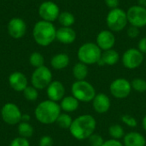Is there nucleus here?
<instances>
[{"label": "nucleus", "instance_id": "1", "mask_svg": "<svg viewBox=\"0 0 146 146\" xmlns=\"http://www.w3.org/2000/svg\"><path fill=\"white\" fill-rule=\"evenodd\" d=\"M97 127L96 119L91 115H81L73 120L69 127L71 135L77 140H85L95 133Z\"/></svg>", "mask_w": 146, "mask_h": 146}, {"label": "nucleus", "instance_id": "2", "mask_svg": "<svg viewBox=\"0 0 146 146\" xmlns=\"http://www.w3.org/2000/svg\"><path fill=\"white\" fill-rule=\"evenodd\" d=\"M60 104L50 99L39 103L35 109V117L42 124L49 125L55 123L61 112Z\"/></svg>", "mask_w": 146, "mask_h": 146}, {"label": "nucleus", "instance_id": "3", "mask_svg": "<svg viewBox=\"0 0 146 146\" xmlns=\"http://www.w3.org/2000/svg\"><path fill=\"white\" fill-rule=\"evenodd\" d=\"M56 29L52 22L38 21L33 27V37L34 41L40 46H48L56 39Z\"/></svg>", "mask_w": 146, "mask_h": 146}, {"label": "nucleus", "instance_id": "4", "mask_svg": "<svg viewBox=\"0 0 146 146\" xmlns=\"http://www.w3.org/2000/svg\"><path fill=\"white\" fill-rule=\"evenodd\" d=\"M102 50L96 43L87 42L80 46L77 56L80 62L88 65L98 64L102 56Z\"/></svg>", "mask_w": 146, "mask_h": 146}, {"label": "nucleus", "instance_id": "5", "mask_svg": "<svg viewBox=\"0 0 146 146\" xmlns=\"http://www.w3.org/2000/svg\"><path fill=\"white\" fill-rule=\"evenodd\" d=\"M72 96H74L79 102L90 103L96 96V90L87 80H76L71 86Z\"/></svg>", "mask_w": 146, "mask_h": 146}, {"label": "nucleus", "instance_id": "6", "mask_svg": "<svg viewBox=\"0 0 146 146\" xmlns=\"http://www.w3.org/2000/svg\"><path fill=\"white\" fill-rule=\"evenodd\" d=\"M128 23L127 12L121 8L110 9L106 16V24L111 32H121L124 30Z\"/></svg>", "mask_w": 146, "mask_h": 146}, {"label": "nucleus", "instance_id": "7", "mask_svg": "<svg viewBox=\"0 0 146 146\" xmlns=\"http://www.w3.org/2000/svg\"><path fill=\"white\" fill-rule=\"evenodd\" d=\"M52 82V73L46 66L35 68L31 76V83L38 90H43Z\"/></svg>", "mask_w": 146, "mask_h": 146}, {"label": "nucleus", "instance_id": "8", "mask_svg": "<svg viewBox=\"0 0 146 146\" xmlns=\"http://www.w3.org/2000/svg\"><path fill=\"white\" fill-rule=\"evenodd\" d=\"M131 81L125 78H117L110 85V92L115 98L125 99L132 92Z\"/></svg>", "mask_w": 146, "mask_h": 146}, {"label": "nucleus", "instance_id": "9", "mask_svg": "<svg viewBox=\"0 0 146 146\" xmlns=\"http://www.w3.org/2000/svg\"><path fill=\"white\" fill-rule=\"evenodd\" d=\"M144 59V54L138 48H130L123 53L121 62L127 69H136L142 65Z\"/></svg>", "mask_w": 146, "mask_h": 146}, {"label": "nucleus", "instance_id": "10", "mask_svg": "<svg viewBox=\"0 0 146 146\" xmlns=\"http://www.w3.org/2000/svg\"><path fill=\"white\" fill-rule=\"evenodd\" d=\"M22 113L19 107L13 103L5 104L1 110L3 121L9 125H18L21 121Z\"/></svg>", "mask_w": 146, "mask_h": 146}, {"label": "nucleus", "instance_id": "11", "mask_svg": "<svg viewBox=\"0 0 146 146\" xmlns=\"http://www.w3.org/2000/svg\"><path fill=\"white\" fill-rule=\"evenodd\" d=\"M128 23L131 26L141 28L146 26V8L138 4L131 6L127 11Z\"/></svg>", "mask_w": 146, "mask_h": 146}, {"label": "nucleus", "instance_id": "12", "mask_svg": "<svg viewBox=\"0 0 146 146\" xmlns=\"http://www.w3.org/2000/svg\"><path fill=\"white\" fill-rule=\"evenodd\" d=\"M58 5L52 1L43 2L38 7V15L43 21L53 22L58 19L60 15Z\"/></svg>", "mask_w": 146, "mask_h": 146}, {"label": "nucleus", "instance_id": "13", "mask_svg": "<svg viewBox=\"0 0 146 146\" xmlns=\"http://www.w3.org/2000/svg\"><path fill=\"white\" fill-rule=\"evenodd\" d=\"M7 30L9 35L15 39L22 38L27 31V24L23 19L19 17H14L9 20Z\"/></svg>", "mask_w": 146, "mask_h": 146}, {"label": "nucleus", "instance_id": "14", "mask_svg": "<svg viewBox=\"0 0 146 146\" xmlns=\"http://www.w3.org/2000/svg\"><path fill=\"white\" fill-rule=\"evenodd\" d=\"M96 44L102 50V51L113 49L115 44V34L110 30H102L97 35Z\"/></svg>", "mask_w": 146, "mask_h": 146}, {"label": "nucleus", "instance_id": "15", "mask_svg": "<svg viewBox=\"0 0 146 146\" xmlns=\"http://www.w3.org/2000/svg\"><path fill=\"white\" fill-rule=\"evenodd\" d=\"M92 104L94 111L99 115L106 114L111 107L110 98L105 93L96 94L95 98L92 101Z\"/></svg>", "mask_w": 146, "mask_h": 146}, {"label": "nucleus", "instance_id": "16", "mask_svg": "<svg viewBox=\"0 0 146 146\" xmlns=\"http://www.w3.org/2000/svg\"><path fill=\"white\" fill-rule=\"evenodd\" d=\"M65 87L64 85L58 80H52V82L47 86L46 93L50 100L54 102H59L65 97Z\"/></svg>", "mask_w": 146, "mask_h": 146}, {"label": "nucleus", "instance_id": "17", "mask_svg": "<svg viewBox=\"0 0 146 146\" xmlns=\"http://www.w3.org/2000/svg\"><path fill=\"white\" fill-rule=\"evenodd\" d=\"M27 79L26 75L19 71L13 72L9 76V84L15 92H23L27 86Z\"/></svg>", "mask_w": 146, "mask_h": 146}, {"label": "nucleus", "instance_id": "18", "mask_svg": "<svg viewBox=\"0 0 146 146\" xmlns=\"http://www.w3.org/2000/svg\"><path fill=\"white\" fill-rule=\"evenodd\" d=\"M76 32L68 27H61L56 30V39L58 42L63 44H73L76 39Z\"/></svg>", "mask_w": 146, "mask_h": 146}, {"label": "nucleus", "instance_id": "19", "mask_svg": "<svg viewBox=\"0 0 146 146\" xmlns=\"http://www.w3.org/2000/svg\"><path fill=\"white\" fill-rule=\"evenodd\" d=\"M124 146H146L145 137L139 132H129L122 139Z\"/></svg>", "mask_w": 146, "mask_h": 146}, {"label": "nucleus", "instance_id": "20", "mask_svg": "<svg viewBox=\"0 0 146 146\" xmlns=\"http://www.w3.org/2000/svg\"><path fill=\"white\" fill-rule=\"evenodd\" d=\"M119 60H120L119 53L115 50L110 49V50H104L102 52L101 58L99 62H98V64L99 66H104V65L114 66L119 62Z\"/></svg>", "mask_w": 146, "mask_h": 146}, {"label": "nucleus", "instance_id": "21", "mask_svg": "<svg viewBox=\"0 0 146 146\" xmlns=\"http://www.w3.org/2000/svg\"><path fill=\"white\" fill-rule=\"evenodd\" d=\"M60 107L65 113H72L78 110L80 106V102L74 96H65L60 101Z\"/></svg>", "mask_w": 146, "mask_h": 146}, {"label": "nucleus", "instance_id": "22", "mask_svg": "<svg viewBox=\"0 0 146 146\" xmlns=\"http://www.w3.org/2000/svg\"><path fill=\"white\" fill-rule=\"evenodd\" d=\"M70 62V58L66 53H58L52 56L50 60L51 67L56 70H62L66 68Z\"/></svg>", "mask_w": 146, "mask_h": 146}, {"label": "nucleus", "instance_id": "23", "mask_svg": "<svg viewBox=\"0 0 146 146\" xmlns=\"http://www.w3.org/2000/svg\"><path fill=\"white\" fill-rule=\"evenodd\" d=\"M88 72V66L83 62H79L73 67V75L76 80H85Z\"/></svg>", "mask_w": 146, "mask_h": 146}, {"label": "nucleus", "instance_id": "24", "mask_svg": "<svg viewBox=\"0 0 146 146\" xmlns=\"http://www.w3.org/2000/svg\"><path fill=\"white\" fill-rule=\"evenodd\" d=\"M58 22L61 24L62 27H71L74 22H75V17L74 15L68 12V11H63L61 12L58 16Z\"/></svg>", "mask_w": 146, "mask_h": 146}, {"label": "nucleus", "instance_id": "25", "mask_svg": "<svg viewBox=\"0 0 146 146\" xmlns=\"http://www.w3.org/2000/svg\"><path fill=\"white\" fill-rule=\"evenodd\" d=\"M17 130H18V133L20 137H22L25 139H28L32 137L33 135V131H34L33 127L29 122H24V121H21L18 124Z\"/></svg>", "mask_w": 146, "mask_h": 146}, {"label": "nucleus", "instance_id": "26", "mask_svg": "<svg viewBox=\"0 0 146 146\" xmlns=\"http://www.w3.org/2000/svg\"><path fill=\"white\" fill-rule=\"evenodd\" d=\"M109 134L111 137V139L120 140L124 138L126 133L122 126L119 124H113L110 125V127H109Z\"/></svg>", "mask_w": 146, "mask_h": 146}, {"label": "nucleus", "instance_id": "27", "mask_svg": "<svg viewBox=\"0 0 146 146\" xmlns=\"http://www.w3.org/2000/svg\"><path fill=\"white\" fill-rule=\"evenodd\" d=\"M73 118L68 113H61L56 121V123L58 125L59 127L62 129H69V127L72 125Z\"/></svg>", "mask_w": 146, "mask_h": 146}, {"label": "nucleus", "instance_id": "28", "mask_svg": "<svg viewBox=\"0 0 146 146\" xmlns=\"http://www.w3.org/2000/svg\"><path fill=\"white\" fill-rule=\"evenodd\" d=\"M29 62L33 67L37 68L44 65V57L39 52H33L29 56Z\"/></svg>", "mask_w": 146, "mask_h": 146}, {"label": "nucleus", "instance_id": "29", "mask_svg": "<svg viewBox=\"0 0 146 146\" xmlns=\"http://www.w3.org/2000/svg\"><path fill=\"white\" fill-rule=\"evenodd\" d=\"M132 89L139 93H144L146 92V80L142 78H134L131 81Z\"/></svg>", "mask_w": 146, "mask_h": 146}, {"label": "nucleus", "instance_id": "30", "mask_svg": "<svg viewBox=\"0 0 146 146\" xmlns=\"http://www.w3.org/2000/svg\"><path fill=\"white\" fill-rule=\"evenodd\" d=\"M23 92V96L24 98L27 100V101H36L38 98V89H36L35 87L32 86H27L25 88V90L22 92Z\"/></svg>", "mask_w": 146, "mask_h": 146}, {"label": "nucleus", "instance_id": "31", "mask_svg": "<svg viewBox=\"0 0 146 146\" xmlns=\"http://www.w3.org/2000/svg\"><path fill=\"white\" fill-rule=\"evenodd\" d=\"M121 120L122 123L124 125L127 126L128 127L135 128L138 126V121L133 115H121Z\"/></svg>", "mask_w": 146, "mask_h": 146}, {"label": "nucleus", "instance_id": "32", "mask_svg": "<svg viewBox=\"0 0 146 146\" xmlns=\"http://www.w3.org/2000/svg\"><path fill=\"white\" fill-rule=\"evenodd\" d=\"M104 141L105 140L100 134L95 133L88 138V143L90 146H103Z\"/></svg>", "mask_w": 146, "mask_h": 146}, {"label": "nucleus", "instance_id": "33", "mask_svg": "<svg viewBox=\"0 0 146 146\" xmlns=\"http://www.w3.org/2000/svg\"><path fill=\"white\" fill-rule=\"evenodd\" d=\"M9 146H30V143L27 140V139L19 136L10 142Z\"/></svg>", "mask_w": 146, "mask_h": 146}, {"label": "nucleus", "instance_id": "34", "mask_svg": "<svg viewBox=\"0 0 146 146\" xmlns=\"http://www.w3.org/2000/svg\"><path fill=\"white\" fill-rule=\"evenodd\" d=\"M140 28L133 27V26H130L127 30V34L130 38H136L137 37H139V33H140Z\"/></svg>", "mask_w": 146, "mask_h": 146}, {"label": "nucleus", "instance_id": "35", "mask_svg": "<svg viewBox=\"0 0 146 146\" xmlns=\"http://www.w3.org/2000/svg\"><path fill=\"white\" fill-rule=\"evenodd\" d=\"M53 144H54L53 139L50 136L45 135L40 139L38 142V146H53Z\"/></svg>", "mask_w": 146, "mask_h": 146}, {"label": "nucleus", "instance_id": "36", "mask_svg": "<svg viewBox=\"0 0 146 146\" xmlns=\"http://www.w3.org/2000/svg\"><path fill=\"white\" fill-rule=\"evenodd\" d=\"M103 146H124L123 143L120 140H117V139H108V140H105Z\"/></svg>", "mask_w": 146, "mask_h": 146}, {"label": "nucleus", "instance_id": "37", "mask_svg": "<svg viewBox=\"0 0 146 146\" xmlns=\"http://www.w3.org/2000/svg\"><path fill=\"white\" fill-rule=\"evenodd\" d=\"M104 3L108 8H110V9H113L118 8L120 4V0H104Z\"/></svg>", "mask_w": 146, "mask_h": 146}, {"label": "nucleus", "instance_id": "38", "mask_svg": "<svg viewBox=\"0 0 146 146\" xmlns=\"http://www.w3.org/2000/svg\"><path fill=\"white\" fill-rule=\"evenodd\" d=\"M138 49L143 53L146 54V36L142 38L138 43Z\"/></svg>", "mask_w": 146, "mask_h": 146}, {"label": "nucleus", "instance_id": "39", "mask_svg": "<svg viewBox=\"0 0 146 146\" xmlns=\"http://www.w3.org/2000/svg\"><path fill=\"white\" fill-rule=\"evenodd\" d=\"M30 119H31V117H30V115H23L22 114V115H21V121H24V122H29V121H30Z\"/></svg>", "mask_w": 146, "mask_h": 146}, {"label": "nucleus", "instance_id": "40", "mask_svg": "<svg viewBox=\"0 0 146 146\" xmlns=\"http://www.w3.org/2000/svg\"><path fill=\"white\" fill-rule=\"evenodd\" d=\"M137 3H138V5L146 8V0H137Z\"/></svg>", "mask_w": 146, "mask_h": 146}, {"label": "nucleus", "instance_id": "41", "mask_svg": "<svg viewBox=\"0 0 146 146\" xmlns=\"http://www.w3.org/2000/svg\"><path fill=\"white\" fill-rule=\"evenodd\" d=\"M142 127H143L144 131L146 132V115L142 119Z\"/></svg>", "mask_w": 146, "mask_h": 146}, {"label": "nucleus", "instance_id": "42", "mask_svg": "<svg viewBox=\"0 0 146 146\" xmlns=\"http://www.w3.org/2000/svg\"><path fill=\"white\" fill-rule=\"evenodd\" d=\"M89 146H90V145H89Z\"/></svg>", "mask_w": 146, "mask_h": 146}]
</instances>
